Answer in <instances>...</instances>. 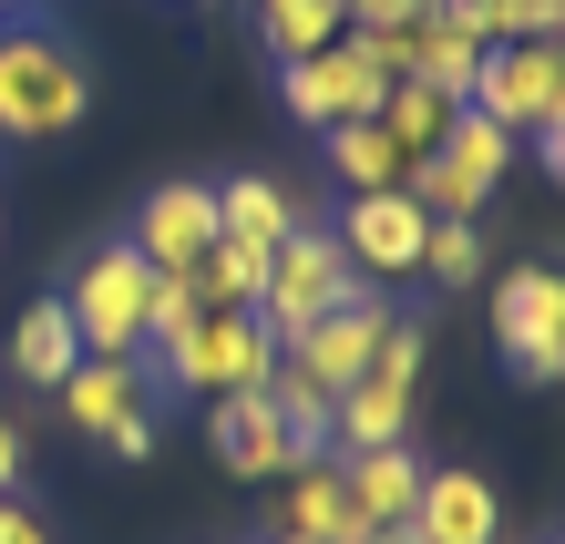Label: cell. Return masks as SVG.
<instances>
[{"mask_svg":"<svg viewBox=\"0 0 565 544\" xmlns=\"http://www.w3.org/2000/svg\"><path fill=\"white\" fill-rule=\"evenodd\" d=\"M462 104H473L483 124H504L514 145H535V134L565 114V52H555V42H493Z\"/></svg>","mask_w":565,"mask_h":544,"instance_id":"8992f818","label":"cell"},{"mask_svg":"<svg viewBox=\"0 0 565 544\" xmlns=\"http://www.w3.org/2000/svg\"><path fill=\"white\" fill-rule=\"evenodd\" d=\"M350 31V11L340 0H257V42H268L278 62H309V52H329Z\"/></svg>","mask_w":565,"mask_h":544,"instance_id":"603a6c76","label":"cell"},{"mask_svg":"<svg viewBox=\"0 0 565 544\" xmlns=\"http://www.w3.org/2000/svg\"><path fill=\"white\" fill-rule=\"evenodd\" d=\"M443 11H483V0H443Z\"/></svg>","mask_w":565,"mask_h":544,"instance_id":"e575fe53","label":"cell"},{"mask_svg":"<svg viewBox=\"0 0 565 544\" xmlns=\"http://www.w3.org/2000/svg\"><path fill=\"white\" fill-rule=\"evenodd\" d=\"M268 401H278L288 441H298V462H319V452H329V422H340V391H319L309 370H298V360L278 350V370H268Z\"/></svg>","mask_w":565,"mask_h":544,"instance_id":"7402d4cb","label":"cell"},{"mask_svg":"<svg viewBox=\"0 0 565 544\" xmlns=\"http://www.w3.org/2000/svg\"><path fill=\"white\" fill-rule=\"evenodd\" d=\"M462 104H452V93H431V83H391L381 93V134H391V145H402V154H431V145H443V124H452Z\"/></svg>","mask_w":565,"mask_h":544,"instance_id":"d4e9b609","label":"cell"},{"mask_svg":"<svg viewBox=\"0 0 565 544\" xmlns=\"http://www.w3.org/2000/svg\"><path fill=\"white\" fill-rule=\"evenodd\" d=\"M555 52H565V31H555Z\"/></svg>","mask_w":565,"mask_h":544,"instance_id":"d590c367","label":"cell"},{"mask_svg":"<svg viewBox=\"0 0 565 544\" xmlns=\"http://www.w3.org/2000/svg\"><path fill=\"white\" fill-rule=\"evenodd\" d=\"M422 360H431V339L412 329V319H391L381 329V350H371V370L340 391V422H329V452H391V441H412V391H422Z\"/></svg>","mask_w":565,"mask_h":544,"instance_id":"277c9868","label":"cell"},{"mask_svg":"<svg viewBox=\"0 0 565 544\" xmlns=\"http://www.w3.org/2000/svg\"><path fill=\"white\" fill-rule=\"evenodd\" d=\"M11 360H21V381H31V391H62V381H73L83 339H73V319H62V298H31V309H21Z\"/></svg>","mask_w":565,"mask_h":544,"instance_id":"ffe728a7","label":"cell"},{"mask_svg":"<svg viewBox=\"0 0 565 544\" xmlns=\"http://www.w3.org/2000/svg\"><path fill=\"white\" fill-rule=\"evenodd\" d=\"M535 164H545V175H555V185H565V114H555V124H545V134H535Z\"/></svg>","mask_w":565,"mask_h":544,"instance_id":"4dcf8cb0","label":"cell"},{"mask_svg":"<svg viewBox=\"0 0 565 544\" xmlns=\"http://www.w3.org/2000/svg\"><path fill=\"white\" fill-rule=\"evenodd\" d=\"M114 452H124V462H145V452H154V412H135V422H124V431H114Z\"/></svg>","mask_w":565,"mask_h":544,"instance_id":"f546056e","label":"cell"},{"mask_svg":"<svg viewBox=\"0 0 565 544\" xmlns=\"http://www.w3.org/2000/svg\"><path fill=\"white\" fill-rule=\"evenodd\" d=\"M329 175H340L350 195H391V185L412 175V154L391 145L381 124H329Z\"/></svg>","mask_w":565,"mask_h":544,"instance_id":"44dd1931","label":"cell"},{"mask_svg":"<svg viewBox=\"0 0 565 544\" xmlns=\"http://www.w3.org/2000/svg\"><path fill=\"white\" fill-rule=\"evenodd\" d=\"M185 288L206 298V309H257V288H268V247H237V236H216V247L185 267Z\"/></svg>","mask_w":565,"mask_h":544,"instance_id":"cb8c5ba5","label":"cell"},{"mask_svg":"<svg viewBox=\"0 0 565 544\" xmlns=\"http://www.w3.org/2000/svg\"><path fill=\"white\" fill-rule=\"evenodd\" d=\"M535 381H555V391H565V350H555V360H545V370H535Z\"/></svg>","mask_w":565,"mask_h":544,"instance_id":"836d02e7","label":"cell"},{"mask_svg":"<svg viewBox=\"0 0 565 544\" xmlns=\"http://www.w3.org/2000/svg\"><path fill=\"white\" fill-rule=\"evenodd\" d=\"M195 319H206V298H195L185 278H154V329H145V360L164 370V360H175L185 339H195Z\"/></svg>","mask_w":565,"mask_h":544,"instance_id":"484cf974","label":"cell"},{"mask_svg":"<svg viewBox=\"0 0 565 544\" xmlns=\"http://www.w3.org/2000/svg\"><path fill=\"white\" fill-rule=\"evenodd\" d=\"M555 544H565V534H555Z\"/></svg>","mask_w":565,"mask_h":544,"instance_id":"74e56055","label":"cell"},{"mask_svg":"<svg viewBox=\"0 0 565 544\" xmlns=\"http://www.w3.org/2000/svg\"><path fill=\"white\" fill-rule=\"evenodd\" d=\"M391 319H402V309H391V298H371V288H360L350 309H329V319H309V329H298V339H288V360L309 370L319 391H350L360 370H371V350H381V329H391Z\"/></svg>","mask_w":565,"mask_h":544,"instance_id":"8fae6325","label":"cell"},{"mask_svg":"<svg viewBox=\"0 0 565 544\" xmlns=\"http://www.w3.org/2000/svg\"><path fill=\"white\" fill-rule=\"evenodd\" d=\"M206 431H216V462L237 472V483H278V472L298 462V441H288V422H278L268 391H226L216 412H206Z\"/></svg>","mask_w":565,"mask_h":544,"instance_id":"5bb4252c","label":"cell"},{"mask_svg":"<svg viewBox=\"0 0 565 544\" xmlns=\"http://www.w3.org/2000/svg\"><path fill=\"white\" fill-rule=\"evenodd\" d=\"M493 350H504L514 381H535L565 350V267H504L493 278Z\"/></svg>","mask_w":565,"mask_h":544,"instance_id":"9c48e42d","label":"cell"},{"mask_svg":"<svg viewBox=\"0 0 565 544\" xmlns=\"http://www.w3.org/2000/svg\"><path fill=\"white\" fill-rule=\"evenodd\" d=\"M298 226V195L278 175H226L216 185V236H237V247H278Z\"/></svg>","mask_w":565,"mask_h":544,"instance_id":"d6986e66","label":"cell"},{"mask_svg":"<svg viewBox=\"0 0 565 544\" xmlns=\"http://www.w3.org/2000/svg\"><path fill=\"white\" fill-rule=\"evenodd\" d=\"M504 164H514V134H504V124H483L473 104H462V114L443 124V145L412 154V175H402V185L422 195L431 216H473L483 195L504 185Z\"/></svg>","mask_w":565,"mask_h":544,"instance_id":"5b68a950","label":"cell"},{"mask_svg":"<svg viewBox=\"0 0 565 544\" xmlns=\"http://www.w3.org/2000/svg\"><path fill=\"white\" fill-rule=\"evenodd\" d=\"M473 73H483V31H473V11H443V0H431V11L412 21V83H431V93H473Z\"/></svg>","mask_w":565,"mask_h":544,"instance_id":"e0dca14e","label":"cell"},{"mask_svg":"<svg viewBox=\"0 0 565 544\" xmlns=\"http://www.w3.org/2000/svg\"><path fill=\"white\" fill-rule=\"evenodd\" d=\"M340 236V257L360 267V278H412L422 267V236H431V206L412 185H391V195H350V216L329 226Z\"/></svg>","mask_w":565,"mask_h":544,"instance_id":"30bf717a","label":"cell"},{"mask_svg":"<svg viewBox=\"0 0 565 544\" xmlns=\"http://www.w3.org/2000/svg\"><path fill=\"white\" fill-rule=\"evenodd\" d=\"M381 93H391V83H381V62L360 52L350 31H340L329 52H309V62H278V104H288L298 124H319V134H329V124H371V114H381Z\"/></svg>","mask_w":565,"mask_h":544,"instance_id":"ba28073f","label":"cell"},{"mask_svg":"<svg viewBox=\"0 0 565 544\" xmlns=\"http://www.w3.org/2000/svg\"><path fill=\"white\" fill-rule=\"evenodd\" d=\"M145 412V360H73V381H62V422L114 441L124 422Z\"/></svg>","mask_w":565,"mask_h":544,"instance_id":"2e32d148","label":"cell"},{"mask_svg":"<svg viewBox=\"0 0 565 544\" xmlns=\"http://www.w3.org/2000/svg\"><path fill=\"white\" fill-rule=\"evenodd\" d=\"M268 370H278V339L257 329V309H206V319H195V339L154 370V381H164V391L226 401V391H268Z\"/></svg>","mask_w":565,"mask_h":544,"instance_id":"52a82bcc","label":"cell"},{"mask_svg":"<svg viewBox=\"0 0 565 544\" xmlns=\"http://www.w3.org/2000/svg\"><path fill=\"white\" fill-rule=\"evenodd\" d=\"M93 114V73L83 52L42 21H11L0 31V145H52Z\"/></svg>","mask_w":565,"mask_h":544,"instance_id":"6da1fadb","label":"cell"},{"mask_svg":"<svg viewBox=\"0 0 565 544\" xmlns=\"http://www.w3.org/2000/svg\"><path fill=\"white\" fill-rule=\"evenodd\" d=\"M124 247H135V257L154 267V278H185V267L216 247V185H154Z\"/></svg>","mask_w":565,"mask_h":544,"instance_id":"7c38bea8","label":"cell"},{"mask_svg":"<svg viewBox=\"0 0 565 544\" xmlns=\"http://www.w3.org/2000/svg\"><path fill=\"white\" fill-rule=\"evenodd\" d=\"M0 544H52V534H42V524H31V514H21V503H11V493H0Z\"/></svg>","mask_w":565,"mask_h":544,"instance_id":"f1b7e54d","label":"cell"},{"mask_svg":"<svg viewBox=\"0 0 565 544\" xmlns=\"http://www.w3.org/2000/svg\"><path fill=\"white\" fill-rule=\"evenodd\" d=\"M360 544H422L412 524H371V534H360Z\"/></svg>","mask_w":565,"mask_h":544,"instance_id":"d6a6232c","label":"cell"},{"mask_svg":"<svg viewBox=\"0 0 565 544\" xmlns=\"http://www.w3.org/2000/svg\"><path fill=\"white\" fill-rule=\"evenodd\" d=\"M268 544H288V534H268Z\"/></svg>","mask_w":565,"mask_h":544,"instance_id":"8d00e7d4","label":"cell"},{"mask_svg":"<svg viewBox=\"0 0 565 544\" xmlns=\"http://www.w3.org/2000/svg\"><path fill=\"white\" fill-rule=\"evenodd\" d=\"M340 11H350V31H412L431 0H340Z\"/></svg>","mask_w":565,"mask_h":544,"instance_id":"83f0119b","label":"cell"},{"mask_svg":"<svg viewBox=\"0 0 565 544\" xmlns=\"http://www.w3.org/2000/svg\"><path fill=\"white\" fill-rule=\"evenodd\" d=\"M11 483H21V431L0 422V493H11Z\"/></svg>","mask_w":565,"mask_h":544,"instance_id":"1f68e13d","label":"cell"},{"mask_svg":"<svg viewBox=\"0 0 565 544\" xmlns=\"http://www.w3.org/2000/svg\"><path fill=\"white\" fill-rule=\"evenodd\" d=\"M422 472H431V462L412 452V441H391V452H350L340 483H350V503H360V524H412Z\"/></svg>","mask_w":565,"mask_h":544,"instance_id":"ac0fdd59","label":"cell"},{"mask_svg":"<svg viewBox=\"0 0 565 544\" xmlns=\"http://www.w3.org/2000/svg\"><path fill=\"white\" fill-rule=\"evenodd\" d=\"M62 319H73L83 360H145V329H154V267L135 247H93L83 278L62 288Z\"/></svg>","mask_w":565,"mask_h":544,"instance_id":"3957f363","label":"cell"},{"mask_svg":"<svg viewBox=\"0 0 565 544\" xmlns=\"http://www.w3.org/2000/svg\"><path fill=\"white\" fill-rule=\"evenodd\" d=\"M422 267H431L443 288L483 278V236H473V216H431V236H422Z\"/></svg>","mask_w":565,"mask_h":544,"instance_id":"4316f807","label":"cell"},{"mask_svg":"<svg viewBox=\"0 0 565 544\" xmlns=\"http://www.w3.org/2000/svg\"><path fill=\"white\" fill-rule=\"evenodd\" d=\"M268 534H288V544H360L371 524H360V503H350V483H340V462H288L278 472V524Z\"/></svg>","mask_w":565,"mask_h":544,"instance_id":"4fadbf2b","label":"cell"},{"mask_svg":"<svg viewBox=\"0 0 565 544\" xmlns=\"http://www.w3.org/2000/svg\"><path fill=\"white\" fill-rule=\"evenodd\" d=\"M360 288H371V278H360V267L340 257V236L298 216V226L278 236V247H268V288H257V329H268L278 350H288V339L309 329V319H329V309H350Z\"/></svg>","mask_w":565,"mask_h":544,"instance_id":"7a4b0ae2","label":"cell"},{"mask_svg":"<svg viewBox=\"0 0 565 544\" xmlns=\"http://www.w3.org/2000/svg\"><path fill=\"white\" fill-rule=\"evenodd\" d=\"M412 534L422 544H493L504 534V503H493L483 472H422V503H412Z\"/></svg>","mask_w":565,"mask_h":544,"instance_id":"9a60e30c","label":"cell"}]
</instances>
